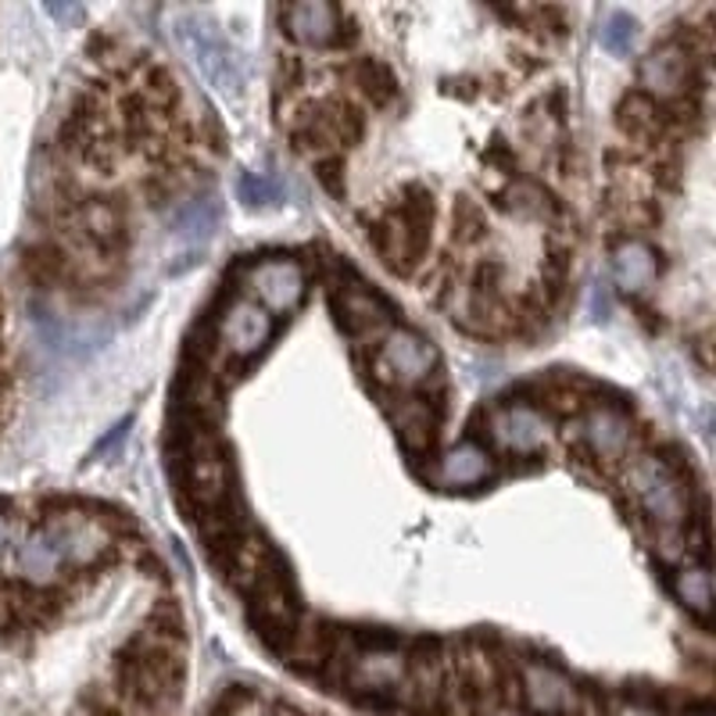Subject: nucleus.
I'll list each match as a JSON object with an SVG mask.
<instances>
[{
  "label": "nucleus",
  "instance_id": "nucleus-1",
  "mask_svg": "<svg viewBox=\"0 0 716 716\" xmlns=\"http://www.w3.org/2000/svg\"><path fill=\"white\" fill-rule=\"evenodd\" d=\"M176 33L183 40V48L194 58V65L201 69L211 83L226 94H240L243 90V69H240V58L230 51V43L222 40V33L211 25L205 14L187 11L176 19Z\"/></svg>",
  "mask_w": 716,
  "mask_h": 716
},
{
  "label": "nucleus",
  "instance_id": "nucleus-2",
  "mask_svg": "<svg viewBox=\"0 0 716 716\" xmlns=\"http://www.w3.org/2000/svg\"><path fill=\"white\" fill-rule=\"evenodd\" d=\"M627 484H631V495L637 498V506H642V512L652 523L663 530L684 527V520H688V498H684L677 474L663 459H656V455L637 459L631 466Z\"/></svg>",
  "mask_w": 716,
  "mask_h": 716
},
{
  "label": "nucleus",
  "instance_id": "nucleus-3",
  "mask_svg": "<svg viewBox=\"0 0 716 716\" xmlns=\"http://www.w3.org/2000/svg\"><path fill=\"white\" fill-rule=\"evenodd\" d=\"M434 370H437L434 344L419 338L416 330H391L373 362V376L387 387H416L423 380H430Z\"/></svg>",
  "mask_w": 716,
  "mask_h": 716
},
{
  "label": "nucleus",
  "instance_id": "nucleus-4",
  "mask_svg": "<svg viewBox=\"0 0 716 716\" xmlns=\"http://www.w3.org/2000/svg\"><path fill=\"white\" fill-rule=\"evenodd\" d=\"M283 19V33L291 37L301 48H338V43L352 40L344 33L347 14L341 8L326 4V0H304V4H287L280 11Z\"/></svg>",
  "mask_w": 716,
  "mask_h": 716
},
{
  "label": "nucleus",
  "instance_id": "nucleus-5",
  "mask_svg": "<svg viewBox=\"0 0 716 716\" xmlns=\"http://www.w3.org/2000/svg\"><path fill=\"white\" fill-rule=\"evenodd\" d=\"M272 330H277V323H272V315L262 304L251 298H240L219 319V344L234 359H255L272 341Z\"/></svg>",
  "mask_w": 716,
  "mask_h": 716
},
{
  "label": "nucleus",
  "instance_id": "nucleus-6",
  "mask_svg": "<svg viewBox=\"0 0 716 716\" xmlns=\"http://www.w3.org/2000/svg\"><path fill=\"white\" fill-rule=\"evenodd\" d=\"M520 695L538 716H570L577 709V684L559 666L541 660L520 666Z\"/></svg>",
  "mask_w": 716,
  "mask_h": 716
},
{
  "label": "nucleus",
  "instance_id": "nucleus-7",
  "mask_svg": "<svg viewBox=\"0 0 716 716\" xmlns=\"http://www.w3.org/2000/svg\"><path fill=\"white\" fill-rule=\"evenodd\" d=\"M304 269L291 258H277V262H262L251 272V291L255 301L262 304L269 315H287L294 312L304 298Z\"/></svg>",
  "mask_w": 716,
  "mask_h": 716
},
{
  "label": "nucleus",
  "instance_id": "nucleus-8",
  "mask_svg": "<svg viewBox=\"0 0 716 716\" xmlns=\"http://www.w3.org/2000/svg\"><path fill=\"white\" fill-rule=\"evenodd\" d=\"M487 430L512 455H538L548 445V423L530 405H498L487 416Z\"/></svg>",
  "mask_w": 716,
  "mask_h": 716
},
{
  "label": "nucleus",
  "instance_id": "nucleus-9",
  "mask_svg": "<svg viewBox=\"0 0 716 716\" xmlns=\"http://www.w3.org/2000/svg\"><path fill=\"white\" fill-rule=\"evenodd\" d=\"M692 58L681 43H663L642 61V86L648 101H674L688 90Z\"/></svg>",
  "mask_w": 716,
  "mask_h": 716
},
{
  "label": "nucleus",
  "instance_id": "nucleus-10",
  "mask_svg": "<svg viewBox=\"0 0 716 716\" xmlns=\"http://www.w3.org/2000/svg\"><path fill=\"white\" fill-rule=\"evenodd\" d=\"M491 477V455H487L474 440H463V445L448 448L440 455V463L434 469V484L437 487H452V491H463V487H477Z\"/></svg>",
  "mask_w": 716,
  "mask_h": 716
},
{
  "label": "nucleus",
  "instance_id": "nucleus-11",
  "mask_svg": "<svg viewBox=\"0 0 716 716\" xmlns=\"http://www.w3.org/2000/svg\"><path fill=\"white\" fill-rule=\"evenodd\" d=\"M333 645H338V634H333L330 623L312 620V623H298L291 642L283 648V660L291 663L301 674H319L330 660H333Z\"/></svg>",
  "mask_w": 716,
  "mask_h": 716
},
{
  "label": "nucleus",
  "instance_id": "nucleus-12",
  "mask_svg": "<svg viewBox=\"0 0 716 716\" xmlns=\"http://www.w3.org/2000/svg\"><path fill=\"white\" fill-rule=\"evenodd\" d=\"M613 277L627 294H645L660 277L656 251L645 240H623L613 251Z\"/></svg>",
  "mask_w": 716,
  "mask_h": 716
},
{
  "label": "nucleus",
  "instance_id": "nucleus-13",
  "mask_svg": "<svg viewBox=\"0 0 716 716\" xmlns=\"http://www.w3.org/2000/svg\"><path fill=\"white\" fill-rule=\"evenodd\" d=\"M338 319L352 338H362V333L384 326L391 319V309L380 294L362 291V287H347V291L338 294Z\"/></svg>",
  "mask_w": 716,
  "mask_h": 716
},
{
  "label": "nucleus",
  "instance_id": "nucleus-14",
  "mask_svg": "<svg viewBox=\"0 0 716 716\" xmlns=\"http://www.w3.org/2000/svg\"><path fill=\"white\" fill-rule=\"evenodd\" d=\"M584 440L599 459H620L631 445V419L616 408H595L584 416Z\"/></svg>",
  "mask_w": 716,
  "mask_h": 716
},
{
  "label": "nucleus",
  "instance_id": "nucleus-15",
  "mask_svg": "<svg viewBox=\"0 0 716 716\" xmlns=\"http://www.w3.org/2000/svg\"><path fill=\"white\" fill-rule=\"evenodd\" d=\"M169 226L179 240L201 243L216 234L219 226V201L211 194H190L176 201V208L169 211Z\"/></svg>",
  "mask_w": 716,
  "mask_h": 716
},
{
  "label": "nucleus",
  "instance_id": "nucleus-16",
  "mask_svg": "<svg viewBox=\"0 0 716 716\" xmlns=\"http://www.w3.org/2000/svg\"><path fill=\"white\" fill-rule=\"evenodd\" d=\"M394 426H398L402 445L413 455H419V452L430 448L437 416H434V408L426 398H402V405L394 408Z\"/></svg>",
  "mask_w": 716,
  "mask_h": 716
},
{
  "label": "nucleus",
  "instance_id": "nucleus-17",
  "mask_svg": "<svg viewBox=\"0 0 716 716\" xmlns=\"http://www.w3.org/2000/svg\"><path fill=\"white\" fill-rule=\"evenodd\" d=\"M674 595L677 602L688 609L692 616H698L703 623L713 620V581H709V570L706 567H684L674 573Z\"/></svg>",
  "mask_w": 716,
  "mask_h": 716
},
{
  "label": "nucleus",
  "instance_id": "nucleus-18",
  "mask_svg": "<svg viewBox=\"0 0 716 716\" xmlns=\"http://www.w3.org/2000/svg\"><path fill=\"white\" fill-rule=\"evenodd\" d=\"M616 122L631 141H652L660 133V104L648 101L645 94H634L620 104Z\"/></svg>",
  "mask_w": 716,
  "mask_h": 716
},
{
  "label": "nucleus",
  "instance_id": "nucleus-19",
  "mask_svg": "<svg viewBox=\"0 0 716 716\" xmlns=\"http://www.w3.org/2000/svg\"><path fill=\"white\" fill-rule=\"evenodd\" d=\"M355 83L362 86V94L373 101V108H387V104H394V97H398V80H394V72L376 58L359 61Z\"/></svg>",
  "mask_w": 716,
  "mask_h": 716
},
{
  "label": "nucleus",
  "instance_id": "nucleus-20",
  "mask_svg": "<svg viewBox=\"0 0 716 716\" xmlns=\"http://www.w3.org/2000/svg\"><path fill=\"white\" fill-rule=\"evenodd\" d=\"M602 48L616 58H627L637 43V22L631 19L627 11H609L605 22H602Z\"/></svg>",
  "mask_w": 716,
  "mask_h": 716
},
{
  "label": "nucleus",
  "instance_id": "nucleus-21",
  "mask_svg": "<svg viewBox=\"0 0 716 716\" xmlns=\"http://www.w3.org/2000/svg\"><path fill=\"white\" fill-rule=\"evenodd\" d=\"M506 201H509V211H516V216L544 219L548 211H552V197H548L538 183H530V179H516L512 187L506 190Z\"/></svg>",
  "mask_w": 716,
  "mask_h": 716
},
{
  "label": "nucleus",
  "instance_id": "nucleus-22",
  "mask_svg": "<svg viewBox=\"0 0 716 716\" xmlns=\"http://www.w3.org/2000/svg\"><path fill=\"white\" fill-rule=\"evenodd\" d=\"M237 190H240V201L243 205H277L280 201V187H277V179H269L262 173H248V176H240L237 183Z\"/></svg>",
  "mask_w": 716,
  "mask_h": 716
},
{
  "label": "nucleus",
  "instance_id": "nucleus-23",
  "mask_svg": "<svg viewBox=\"0 0 716 716\" xmlns=\"http://www.w3.org/2000/svg\"><path fill=\"white\" fill-rule=\"evenodd\" d=\"M487 230L484 211L474 201H459L455 205V237L459 240H480Z\"/></svg>",
  "mask_w": 716,
  "mask_h": 716
},
{
  "label": "nucleus",
  "instance_id": "nucleus-24",
  "mask_svg": "<svg viewBox=\"0 0 716 716\" xmlns=\"http://www.w3.org/2000/svg\"><path fill=\"white\" fill-rule=\"evenodd\" d=\"M341 165H344L341 155L315 162V173H319V179H323V187H326L330 194H341V190H344V183H341Z\"/></svg>",
  "mask_w": 716,
  "mask_h": 716
},
{
  "label": "nucleus",
  "instance_id": "nucleus-25",
  "mask_svg": "<svg viewBox=\"0 0 716 716\" xmlns=\"http://www.w3.org/2000/svg\"><path fill=\"white\" fill-rule=\"evenodd\" d=\"M14 544H19V530L11 527L8 516H0V567L14 556Z\"/></svg>",
  "mask_w": 716,
  "mask_h": 716
},
{
  "label": "nucleus",
  "instance_id": "nucleus-26",
  "mask_svg": "<svg viewBox=\"0 0 716 716\" xmlns=\"http://www.w3.org/2000/svg\"><path fill=\"white\" fill-rule=\"evenodd\" d=\"M695 716H706V713H695Z\"/></svg>",
  "mask_w": 716,
  "mask_h": 716
}]
</instances>
